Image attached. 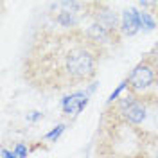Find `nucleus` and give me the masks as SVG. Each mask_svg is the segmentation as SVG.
I'll return each instance as SVG.
<instances>
[{
	"mask_svg": "<svg viewBox=\"0 0 158 158\" xmlns=\"http://www.w3.org/2000/svg\"><path fill=\"white\" fill-rule=\"evenodd\" d=\"M106 49L83 27L65 29L50 22L32 32L22 59V77L43 94H59L92 83Z\"/></svg>",
	"mask_w": 158,
	"mask_h": 158,
	"instance_id": "f257e3e1",
	"label": "nucleus"
},
{
	"mask_svg": "<svg viewBox=\"0 0 158 158\" xmlns=\"http://www.w3.org/2000/svg\"><path fill=\"white\" fill-rule=\"evenodd\" d=\"M148 135L131 124L101 126L97 138L99 158H148Z\"/></svg>",
	"mask_w": 158,
	"mask_h": 158,
	"instance_id": "f03ea898",
	"label": "nucleus"
},
{
	"mask_svg": "<svg viewBox=\"0 0 158 158\" xmlns=\"http://www.w3.org/2000/svg\"><path fill=\"white\" fill-rule=\"evenodd\" d=\"M126 85L128 94L138 102H142L144 106L158 108V70L151 63L140 59L126 77Z\"/></svg>",
	"mask_w": 158,
	"mask_h": 158,
	"instance_id": "7ed1b4c3",
	"label": "nucleus"
},
{
	"mask_svg": "<svg viewBox=\"0 0 158 158\" xmlns=\"http://www.w3.org/2000/svg\"><path fill=\"white\" fill-rule=\"evenodd\" d=\"M142 102H138L133 95H122L117 101L106 104V108L101 115V124L99 126H115V124H131V126H140L148 113Z\"/></svg>",
	"mask_w": 158,
	"mask_h": 158,
	"instance_id": "20e7f679",
	"label": "nucleus"
},
{
	"mask_svg": "<svg viewBox=\"0 0 158 158\" xmlns=\"http://www.w3.org/2000/svg\"><path fill=\"white\" fill-rule=\"evenodd\" d=\"M142 27L140 23V11L137 9H124L120 16V32L122 36H133Z\"/></svg>",
	"mask_w": 158,
	"mask_h": 158,
	"instance_id": "39448f33",
	"label": "nucleus"
},
{
	"mask_svg": "<svg viewBox=\"0 0 158 158\" xmlns=\"http://www.w3.org/2000/svg\"><path fill=\"white\" fill-rule=\"evenodd\" d=\"M86 102H88V95L85 94V92H76V94H70L69 97L63 99V111L65 113H72V115H77L81 110L86 106Z\"/></svg>",
	"mask_w": 158,
	"mask_h": 158,
	"instance_id": "423d86ee",
	"label": "nucleus"
},
{
	"mask_svg": "<svg viewBox=\"0 0 158 158\" xmlns=\"http://www.w3.org/2000/svg\"><path fill=\"white\" fill-rule=\"evenodd\" d=\"M142 59H146L148 63H151V65L158 70V43H156V45H153V47H151L144 56H142Z\"/></svg>",
	"mask_w": 158,
	"mask_h": 158,
	"instance_id": "0eeeda50",
	"label": "nucleus"
},
{
	"mask_svg": "<svg viewBox=\"0 0 158 158\" xmlns=\"http://www.w3.org/2000/svg\"><path fill=\"white\" fill-rule=\"evenodd\" d=\"M140 23H142V27H146L148 31H151V29H155L156 27V22H155V18L149 15V13H140Z\"/></svg>",
	"mask_w": 158,
	"mask_h": 158,
	"instance_id": "6e6552de",
	"label": "nucleus"
},
{
	"mask_svg": "<svg viewBox=\"0 0 158 158\" xmlns=\"http://www.w3.org/2000/svg\"><path fill=\"white\" fill-rule=\"evenodd\" d=\"M138 6L144 7V9H151L149 15H151L153 18L158 20V0H153V2H138Z\"/></svg>",
	"mask_w": 158,
	"mask_h": 158,
	"instance_id": "1a4fd4ad",
	"label": "nucleus"
},
{
	"mask_svg": "<svg viewBox=\"0 0 158 158\" xmlns=\"http://www.w3.org/2000/svg\"><path fill=\"white\" fill-rule=\"evenodd\" d=\"M65 128H67L65 124H59V126H56V128L52 129L50 133H47V135H45V138H47V140H58V137L63 133V131H65Z\"/></svg>",
	"mask_w": 158,
	"mask_h": 158,
	"instance_id": "9d476101",
	"label": "nucleus"
},
{
	"mask_svg": "<svg viewBox=\"0 0 158 158\" xmlns=\"http://www.w3.org/2000/svg\"><path fill=\"white\" fill-rule=\"evenodd\" d=\"M15 153H16L20 158H25L27 155H29V149L25 148L23 144H16V148H15Z\"/></svg>",
	"mask_w": 158,
	"mask_h": 158,
	"instance_id": "9b49d317",
	"label": "nucleus"
},
{
	"mask_svg": "<svg viewBox=\"0 0 158 158\" xmlns=\"http://www.w3.org/2000/svg\"><path fill=\"white\" fill-rule=\"evenodd\" d=\"M2 155H4V158H20L15 151H13V153H9L7 149H2Z\"/></svg>",
	"mask_w": 158,
	"mask_h": 158,
	"instance_id": "f8f14e48",
	"label": "nucleus"
},
{
	"mask_svg": "<svg viewBox=\"0 0 158 158\" xmlns=\"http://www.w3.org/2000/svg\"><path fill=\"white\" fill-rule=\"evenodd\" d=\"M40 117H43V115H41L40 111H32V115H29L31 120H36V118H40Z\"/></svg>",
	"mask_w": 158,
	"mask_h": 158,
	"instance_id": "ddd939ff",
	"label": "nucleus"
}]
</instances>
